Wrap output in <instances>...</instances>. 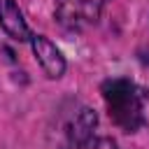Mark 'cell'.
Returning a JSON list of instances; mask_svg holds the SVG:
<instances>
[{
	"instance_id": "6da1fadb",
	"label": "cell",
	"mask_w": 149,
	"mask_h": 149,
	"mask_svg": "<svg viewBox=\"0 0 149 149\" xmlns=\"http://www.w3.org/2000/svg\"><path fill=\"white\" fill-rule=\"evenodd\" d=\"M102 100L107 105L109 119L126 133H135L144 123V91L130 79H107L102 81Z\"/></svg>"
},
{
	"instance_id": "7a4b0ae2",
	"label": "cell",
	"mask_w": 149,
	"mask_h": 149,
	"mask_svg": "<svg viewBox=\"0 0 149 149\" xmlns=\"http://www.w3.org/2000/svg\"><path fill=\"white\" fill-rule=\"evenodd\" d=\"M107 0H56V19L68 30H81L98 21Z\"/></svg>"
},
{
	"instance_id": "3957f363",
	"label": "cell",
	"mask_w": 149,
	"mask_h": 149,
	"mask_svg": "<svg viewBox=\"0 0 149 149\" xmlns=\"http://www.w3.org/2000/svg\"><path fill=\"white\" fill-rule=\"evenodd\" d=\"M30 47H33V54L40 63V68L44 70V74L49 79H58L63 77L65 72V58L61 54V49L44 35H33L30 37Z\"/></svg>"
},
{
	"instance_id": "277c9868",
	"label": "cell",
	"mask_w": 149,
	"mask_h": 149,
	"mask_svg": "<svg viewBox=\"0 0 149 149\" xmlns=\"http://www.w3.org/2000/svg\"><path fill=\"white\" fill-rule=\"evenodd\" d=\"M0 26L16 42H26L33 37L28 26H26V19H23V14L14 0H0Z\"/></svg>"
},
{
	"instance_id": "5b68a950",
	"label": "cell",
	"mask_w": 149,
	"mask_h": 149,
	"mask_svg": "<svg viewBox=\"0 0 149 149\" xmlns=\"http://www.w3.org/2000/svg\"><path fill=\"white\" fill-rule=\"evenodd\" d=\"M95 112H91V109H81L79 114H77V119H74V123H72V130H70V135H72V140H77V142H84L86 137H91L93 133V126H95Z\"/></svg>"
},
{
	"instance_id": "8992f818",
	"label": "cell",
	"mask_w": 149,
	"mask_h": 149,
	"mask_svg": "<svg viewBox=\"0 0 149 149\" xmlns=\"http://www.w3.org/2000/svg\"><path fill=\"white\" fill-rule=\"evenodd\" d=\"M79 149H116V142L107 135H91L79 142Z\"/></svg>"
}]
</instances>
